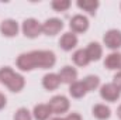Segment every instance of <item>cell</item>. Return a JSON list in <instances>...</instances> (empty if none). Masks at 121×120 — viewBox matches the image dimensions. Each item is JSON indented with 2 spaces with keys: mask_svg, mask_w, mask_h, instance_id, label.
Instances as JSON below:
<instances>
[{
  "mask_svg": "<svg viewBox=\"0 0 121 120\" xmlns=\"http://www.w3.org/2000/svg\"><path fill=\"white\" fill-rule=\"evenodd\" d=\"M72 62H73L76 66H79V68L87 66V65L90 64V60H89V57H87V54H86V50H85V48L76 50V51L72 54Z\"/></svg>",
  "mask_w": 121,
  "mask_h": 120,
  "instance_id": "obj_19",
  "label": "cell"
},
{
  "mask_svg": "<svg viewBox=\"0 0 121 120\" xmlns=\"http://www.w3.org/2000/svg\"><path fill=\"white\" fill-rule=\"evenodd\" d=\"M32 117L34 120H49L52 116V112L48 106V103H38L32 109Z\"/></svg>",
  "mask_w": 121,
  "mask_h": 120,
  "instance_id": "obj_15",
  "label": "cell"
},
{
  "mask_svg": "<svg viewBox=\"0 0 121 120\" xmlns=\"http://www.w3.org/2000/svg\"><path fill=\"white\" fill-rule=\"evenodd\" d=\"M117 117L121 120V105L118 106V107H117Z\"/></svg>",
  "mask_w": 121,
  "mask_h": 120,
  "instance_id": "obj_26",
  "label": "cell"
},
{
  "mask_svg": "<svg viewBox=\"0 0 121 120\" xmlns=\"http://www.w3.org/2000/svg\"><path fill=\"white\" fill-rule=\"evenodd\" d=\"M72 6V1L70 0H52L51 1V7L54 11L56 13H63V11H68Z\"/></svg>",
  "mask_w": 121,
  "mask_h": 120,
  "instance_id": "obj_21",
  "label": "cell"
},
{
  "mask_svg": "<svg viewBox=\"0 0 121 120\" xmlns=\"http://www.w3.org/2000/svg\"><path fill=\"white\" fill-rule=\"evenodd\" d=\"M49 120H65V117H62V116H56V117H52V119Z\"/></svg>",
  "mask_w": 121,
  "mask_h": 120,
  "instance_id": "obj_27",
  "label": "cell"
},
{
  "mask_svg": "<svg viewBox=\"0 0 121 120\" xmlns=\"http://www.w3.org/2000/svg\"><path fill=\"white\" fill-rule=\"evenodd\" d=\"M99 92H100V97L104 102H108V103H114V102H117L121 97V90L113 82H108V83L101 85Z\"/></svg>",
  "mask_w": 121,
  "mask_h": 120,
  "instance_id": "obj_6",
  "label": "cell"
},
{
  "mask_svg": "<svg viewBox=\"0 0 121 120\" xmlns=\"http://www.w3.org/2000/svg\"><path fill=\"white\" fill-rule=\"evenodd\" d=\"M13 120H34V117L27 107H18L13 116Z\"/></svg>",
  "mask_w": 121,
  "mask_h": 120,
  "instance_id": "obj_22",
  "label": "cell"
},
{
  "mask_svg": "<svg viewBox=\"0 0 121 120\" xmlns=\"http://www.w3.org/2000/svg\"><path fill=\"white\" fill-rule=\"evenodd\" d=\"M42 88L48 92H52V90H56L60 86V79H59V75L56 72H48L42 76Z\"/></svg>",
  "mask_w": 121,
  "mask_h": 120,
  "instance_id": "obj_12",
  "label": "cell"
},
{
  "mask_svg": "<svg viewBox=\"0 0 121 120\" xmlns=\"http://www.w3.org/2000/svg\"><path fill=\"white\" fill-rule=\"evenodd\" d=\"M87 93H89V92L86 89L83 81H76V82H73L72 85H69V95H70V97H73V99H82V97H85Z\"/></svg>",
  "mask_w": 121,
  "mask_h": 120,
  "instance_id": "obj_17",
  "label": "cell"
},
{
  "mask_svg": "<svg viewBox=\"0 0 121 120\" xmlns=\"http://www.w3.org/2000/svg\"><path fill=\"white\" fill-rule=\"evenodd\" d=\"M0 83H3L7 89L13 93H20L26 88V78L16 72L11 66L0 68Z\"/></svg>",
  "mask_w": 121,
  "mask_h": 120,
  "instance_id": "obj_2",
  "label": "cell"
},
{
  "mask_svg": "<svg viewBox=\"0 0 121 120\" xmlns=\"http://www.w3.org/2000/svg\"><path fill=\"white\" fill-rule=\"evenodd\" d=\"M82 81H83V83H85L87 92H94V90L100 89V86H101L100 78H99L97 75H87V76H85Z\"/></svg>",
  "mask_w": 121,
  "mask_h": 120,
  "instance_id": "obj_20",
  "label": "cell"
},
{
  "mask_svg": "<svg viewBox=\"0 0 121 120\" xmlns=\"http://www.w3.org/2000/svg\"><path fill=\"white\" fill-rule=\"evenodd\" d=\"M85 50H86V54H87L90 62H97V61L101 60V57H103V45L100 42H97V41L89 42Z\"/></svg>",
  "mask_w": 121,
  "mask_h": 120,
  "instance_id": "obj_14",
  "label": "cell"
},
{
  "mask_svg": "<svg viewBox=\"0 0 121 120\" xmlns=\"http://www.w3.org/2000/svg\"><path fill=\"white\" fill-rule=\"evenodd\" d=\"M48 106L52 112V115L56 116H62L63 113H68L70 109V102L65 95H55L49 99Z\"/></svg>",
  "mask_w": 121,
  "mask_h": 120,
  "instance_id": "obj_4",
  "label": "cell"
},
{
  "mask_svg": "<svg viewBox=\"0 0 121 120\" xmlns=\"http://www.w3.org/2000/svg\"><path fill=\"white\" fill-rule=\"evenodd\" d=\"M89 27H90V23H89V18L85 14H75L69 21V28L76 35L86 32L89 30Z\"/></svg>",
  "mask_w": 121,
  "mask_h": 120,
  "instance_id": "obj_8",
  "label": "cell"
},
{
  "mask_svg": "<svg viewBox=\"0 0 121 120\" xmlns=\"http://www.w3.org/2000/svg\"><path fill=\"white\" fill-rule=\"evenodd\" d=\"M21 30L20 24L14 18H6L0 23V34L6 38H14Z\"/></svg>",
  "mask_w": 121,
  "mask_h": 120,
  "instance_id": "obj_9",
  "label": "cell"
},
{
  "mask_svg": "<svg viewBox=\"0 0 121 120\" xmlns=\"http://www.w3.org/2000/svg\"><path fill=\"white\" fill-rule=\"evenodd\" d=\"M78 42H79L78 35L73 34L72 31H68V32H63L60 35L59 48L62 51H65V52H69V51H72V50H75L78 47Z\"/></svg>",
  "mask_w": 121,
  "mask_h": 120,
  "instance_id": "obj_10",
  "label": "cell"
},
{
  "mask_svg": "<svg viewBox=\"0 0 121 120\" xmlns=\"http://www.w3.org/2000/svg\"><path fill=\"white\" fill-rule=\"evenodd\" d=\"M59 75V79L62 83H66V85H72L73 82L78 81V69L72 65H65L62 66L58 72Z\"/></svg>",
  "mask_w": 121,
  "mask_h": 120,
  "instance_id": "obj_11",
  "label": "cell"
},
{
  "mask_svg": "<svg viewBox=\"0 0 121 120\" xmlns=\"http://www.w3.org/2000/svg\"><path fill=\"white\" fill-rule=\"evenodd\" d=\"M91 115L96 120H108L111 117V109L106 103H97L91 107Z\"/></svg>",
  "mask_w": 121,
  "mask_h": 120,
  "instance_id": "obj_16",
  "label": "cell"
},
{
  "mask_svg": "<svg viewBox=\"0 0 121 120\" xmlns=\"http://www.w3.org/2000/svg\"><path fill=\"white\" fill-rule=\"evenodd\" d=\"M6 106H7V97H6L4 93L0 92V110H3Z\"/></svg>",
  "mask_w": 121,
  "mask_h": 120,
  "instance_id": "obj_25",
  "label": "cell"
},
{
  "mask_svg": "<svg viewBox=\"0 0 121 120\" xmlns=\"http://www.w3.org/2000/svg\"><path fill=\"white\" fill-rule=\"evenodd\" d=\"M104 68L108 69V71L120 72L121 71V52L113 51L108 55H106V58H104Z\"/></svg>",
  "mask_w": 121,
  "mask_h": 120,
  "instance_id": "obj_13",
  "label": "cell"
},
{
  "mask_svg": "<svg viewBox=\"0 0 121 120\" xmlns=\"http://www.w3.org/2000/svg\"><path fill=\"white\" fill-rule=\"evenodd\" d=\"M21 32L24 34L26 38H30V40H35L38 38L41 34H42V23H39L37 18L30 17V18H26L23 23H21Z\"/></svg>",
  "mask_w": 121,
  "mask_h": 120,
  "instance_id": "obj_3",
  "label": "cell"
},
{
  "mask_svg": "<svg viewBox=\"0 0 121 120\" xmlns=\"http://www.w3.org/2000/svg\"><path fill=\"white\" fill-rule=\"evenodd\" d=\"M63 27H65V24L60 18L51 17V18H47L42 23V34H45L48 37H55L63 30Z\"/></svg>",
  "mask_w": 121,
  "mask_h": 120,
  "instance_id": "obj_7",
  "label": "cell"
},
{
  "mask_svg": "<svg viewBox=\"0 0 121 120\" xmlns=\"http://www.w3.org/2000/svg\"><path fill=\"white\" fill-rule=\"evenodd\" d=\"M76 6H78V9L89 13L90 16H94L97 9L100 7V1L99 0H78Z\"/></svg>",
  "mask_w": 121,
  "mask_h": 120,
  "instance_id": "obj_18",
  "label": "cell"
},
{
  "mask_svg": "<svg viewBox=\"0 0 121 120\" xmlns=\"http://www.w3.org/2000/svg\"><path fill=\"white\" fill-rule=\"evenodd\" d=\"M113 83H114V85L121 90V71L114 74V76H113Z\"/></svg>",
  "mask_w": 121,
  "mask_h": 120,
  "instance_id": "obj_24",
  "label": "cell"
},
{
  "mask_svg": "<svg viewBox=\"0 0 121 120\" xmlns=\"http://www.w3.org/2000/svg\"><path fill=\"white\" fill-rule=\"evenodd\" d=\"M103 44L106 45V48L113 51H118L121 48V30L117 28H110L104 32L103 35Z\"/></svg>",
  "mask_w": 121,
  "mask_h": 120,
  "instance_id": "obj_5",
  "label": "cell"
},
{
  "mask_svg": "<svg viewBox=\"0 0 121 120\" xmlns=\"http://www.w3.org/2000/svg\"><path fill=\"white\" fill-rule=\"evenodd\" d=\"M120 9H121V3H120Z\"/></svg>",
  "mask_w": 121,
  "mask_h": 120,
  "instance_id": "obj_28",
  "label": "cell"
},
{
  "mask_svg": "<svg viewBox=\"0 0 121 120\" xmlns=\"http://www.w3.org/2000/svg\"><path fill=\"white\" fill-rule=\"evenodd\" d=\"M65 120H83L82 115L78 113V112H72V113H68L65 116Z\"/></svg>",
  "mask_w": 121,
  "mask_h": 120,
  "instance_id": "obj_23",
  "label": "cell"
},
{
  "mask_svg": "<svg viewBox=\"0 0 121 120\" xmlns=\"http://www.w3.org/2000/svg\"><path fill=\"white\" fill-rule=\"evenodd\" d=\"M56 64V55L51 50H34L23 52L17 57L16 66L21 72H31L34 69H51Z\"/></svg>",
  "mask_w": 121,
  "mask_h": 120,
  "instance_id": "obj_1",
  "label": "cell"
}]
</instances>
